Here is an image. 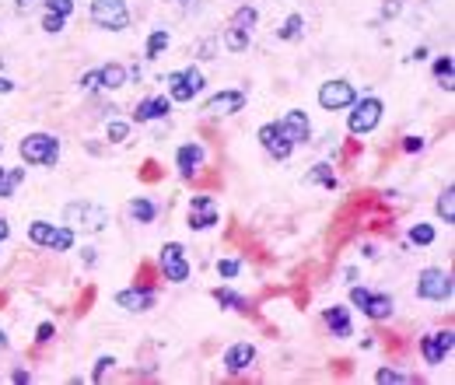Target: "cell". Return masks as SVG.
I'll list each match as a JSON object with an SVG mask.
<instances>
[{"label":"cell","mask_w":455,"mask_h":385,"mask_svg":"<svg viewBox=\"0 0 455 385\" xmlns=\"http://www.w3.org/2000/svg\"><path fill=\"white\" fill-rule=\"evenodd\" d=\"M113 364H116V357H113V354L98 357V361H95V371H91V379H95V382H102V379H105V375L113 371Z\"/></svg>","instance_id":"836d02e7"},{"label":"cell","mask_w":455,"mask_h":385,"mask_svg":"<svg viewBox=\"0 0 455 385\" xmlns=\"http://www.w3.org/2000/svg\"><path fill=\"white\" fill-rule=\"evenodd\" d=\"M18 154H21L25 165H49L53 169L60 162V137H53V133H28L21 140Z\"/></svg>","instance_id":"6da1fadb"},{"label":"cell","mask_w":455,"mask_h":385,"mask_svg":"<svg viewBox=\"0 0 455 385\" xmlns=\"http://www.w3.org/2000/svg\"><path fill=\"white\" fill-rule=\"evenodd\" d=\"M301 32H305V14H298V11H294V14H288V18H284V25L277 28V36H281L284 43L301 39Z\"/></svg>","instance_id":"484cf974"},{"label":"cell","mask_w":455,"mask_h":385,"mask_svg":"<svg viewBox=\"0 0 455 385\" xmlns=\"http://www.w3.org/2000/svg\"><path fill=\"white\" fill-rule=\"evenodd\" d=\"M91 21L98 28L123 32V28H130V7H126V0H91Z\"/></svg>","instance_id":"277c9868"},{"label":"cell","mask_w":455,"mask_h":385,"mask_svg":"<svg viewBox=\"0 0 455 385\" xmlns=\"http://www.w3.org/2000/svg\"><path fill=\"white\" fill-rule=\"evenodd\" d=\"M326 326H330L333 337H340V340L354 337V326H350V312H347L343 305H330V308H326Z\"/></svg>","instance_id":"ffe728a7"},{"label":"cell","mask_w":455,"mask_h":385,"mask_svg":"<svg viewBox=\"0 0 455 385\" xmlns=\"http://www.w3.org/2000/svg\"><path fill=\"white\" fill-rule=\"evenodd\" d=\"M410 242L431 246V242H434V228H431V224H414V228H410Z\"/></svg>","instance_id":"1f68e13d"},{"label":"cell","mask_w":455,"mask_h":385,"mask_svg":"<svg viewBox=\"0 0 455 385\" xmlns=\"http://www.w3.org/2000/svg\"><path fill=\"white\" fill-rule=\"evenodd\" d=\"M105 133H109V140H113V144H123L126 137H130V123H120V120H113Z\"/></svg>","instance_id":"d590c367"},{"label":"cell","mask_w":455,"mask_h":385,"mask_svg":"<svg viewBox=\"0 0 455 385\" xmlns=\"http://www.w3.org/2000/svg\"><path fill=\"white\" fill-rule=\"evenodd\" d=\"M130 217L137 221V224H151L155 217H158V204H151L147 196H137V200H130Z\"/></svg>","instance_id":"7402d4cb"},{"label":"cell","mask_w":455,"mask_h":385,"mask_svg":"<svg viewBox=\"0 0 455 385\" xmlns=\"http://www.w3.org/2000/svg\"><path fill=\"white\" fill-rule=\"evenodd\" d=\"M375 382H378V385H399V382H414V379H410V375H403V371H396V368H378Z\"/></svg>","instance_id":"4dcf8cb0"},{"label":"cell","mask_w":455,"mask_h":385,"mask_svg":"<svg viewBox=\"0 0 455 385\" xmlns=\"http://www.w3.org/2000/svg\"><path fill=\"white\" fill-rule=\"evenodd\" d=\"M168 43H172V36H168L165 28H155L151 39H147V60H158V56L168 49Z\"/></svg>","instance_id":"4316f807"},{"label":"cell","mask_w":455,"mask_h":385,"mask_svg":"<svg viewBox=\"0 0 455 385\" xmlns=\"http://www.w3.org/2000/svg\"><path fill=\"white\" fill-rule=\"evenodd\" d=\"M53 337H56V329H53V322H42L39 329H36V340H39V343H49V340H53Z\"/></svg>","instance_id":"f35d334b"},{"label":"cell","mask_w":455,"mask_h":385,"mask_svg":"<svg viewBox=\"0 0 455 385\" xmlns=\"http://www.w3.org/2000/svg\"><path fill=\"white\" fill-rule=\"evenodd\" d=\"M452 350H455L452 329H434V333H427L424 343H420V354H424L427 364H441L445 357H452Z\"/></svg>","instance_id":"8fae6325"},{"label":"cell","mask_w":455,"mask_h":385,"mask_svg":"<svg viewBox=\"0 0 455 385\" xmlns=\"http://www.w3.org/2000/svg\"><path fill=\"white\" fill-rule=\"evenodd\" d=\"M246 109V91H217L207 98V116H231V112H242Z\"/></svg>","instance_id":"5bb4252c"},{"label":"cell","mask_w":455,"mask_h":385,"mask_svg":"<svg viewBox=\"0 0 455 385\" xmlns=\"http://www.w3.org/2000/svg\"><path fill=\"white\" fill-rule=\"evenodd\" d=\"M277 123L284 127V133L291 137V144H305V140L312 137V123H308V116H305L301 109L284 112V120H277Z\"/></svg>","instance_id":"ac0fdd59"},{"label":"cell","mask_w":455,"mask_h":385,"mask_svg":"<svg viewBox=\"0 0 455 385\" xmlns=\"http://www.w3.org/2000/svg\"><path fill=\"white\" fill-rule=\"evenodd\" d=\"M168 112H172V98H165V95H151V98L137 102V109H133V123H151V120H165Z\"/></svg>","instance_id":"2e32d148"},{"label":"cell","mask_w":455,"mask_h":385,"mask_svg":"<svg viewBox=\"0 0 455 385\" xmlns=\"http://www.w3.org/2000/svg\"><path fill=\"white\" fill-rule=\"evenodd\" d=\"M63 217H67V224H81L84 231H102L109 224V211L98 204H67Z\"/></svg>","instance_id":"ba28073f"},{"label":"cell","mask_w":455,"mask_h":385,"mask_svg":"<svg viewBox=\"0 0 455 385\" xmlns=\"http://www.w3.org/2000/svg\"><path fill=\"white\" fill-rule=\"evenodd\" d=\"M252 361H256V347H252V343H231V347L224 350V368H228L231 375L249 371Z\"/></svg>","instance_id":"e0dca14e"},{"label":"cell","mask_w":455,"mask_h":385,"mask_svg":"<svg viewBox=\"0 0 455 385\" xmlns=\"http://www.w3.org/2000/svg\"><path fill=\"white\" fill-rule=\"evenodd\" d=\"M28 238L42 246V249H53V253H70L74 249V231L67 224H49V221H32L28 224Z\"/></svg>","instance_id":"7a4b0ae2"},{"label":"cell","mask_w":455,"mask_h":385,"mask_svg":"<svg viewBox=\"0 0 455 385\" xmlns=\"http://www.w3.org/2000/svg\"><path fill=\"white\" fill-rule=\"evenodd\" d=\"M452 273L449 270H438V266H427L417 280V295L424 301H449L452 298Z\"/></svg>","instance_id":"8992f818"},{"label":"cell","mask_w":455,"mask_h":385,"mask_svg":"<svg viewBox=\"0 0 455 385\" xmlns=\"http://www.w3.org/2000/svg\"><path fill=\"white\" fill-rule=\"evenodd\" d=\"M63 21H67V18H60V14H49V11H46V18H42V28H46L49 36H56V32H63Z\"/></svg>","instance_id":"8d00e7d4"},{"label":"cell","mask_w":455,"mask_h":385,"mask_svg":"<svg viewBox=\"0 0 455 385\" xmlns=\"http://www.w3.org/2000/svg\"><path fill=\"white\" fill-rule=\"evenodd\" d=\"M438 217H445V224H455V186H445V193L438 196Z\"/></svg>","instance_id":"83f0119b"},{"label":"cell","mask_w":455,"mask_h":385,"mask_svg":"<svg viewBox=\"0 0 455 385\" xmlns=\"http://www.w3.org/2000/svg\"><path fill=\"white\" fill-rule=\"evenodd\" d=\"M239 270H242V263H239V259H217V273H221L224 280H235V277H239Z\"/></svg>","instance_id":"d6a6232c"},{"label":"cell","mask_w":455,"mask_h":385,"mask_svg":"<svg viewBox=\"0 0 455 385\" xmlns=\"http://www.w3.org/2000/svg\"><path fill=\"white\" fill-rule=\"evenodd\" d=\"M354 98H357V91H354L350 81H326V85L319 88V105H323L326 112L350 109V105H354Z\"/></svg>","instance_id":"30bf717a"},{"label":"cell","mask_w":455,"mask_h":385,"mask_svg":"<svg viewBox=\"0 0 455 385\" xmlns=\"http://www.w3.org/2000/svg\"><path fill=\"white\" fill-rule=\"evenodd\" d=\"M368 295H372V291H365V288H350V305H357V308L365 312V305H368Z\"/></svg>","instance_id":"74e56055"},{"label":"cell","mask_w":455,"mask_h":385,"mask_svg":"<svg viewBox=\"0 0 455 385\" xmlns=\"http://www.w3.org/2000/svg\"><path fill=\"white\" fill-rule=\"evenodd\" d=\"M7 235H11V224H7V217H0V242H7Z\"/></svg>","instance_id":"b9f144b4"},{"label":"cell","mask_w":455,"mask_h":385,"mask_svg":"<svg viewBox=\"0 0 455 385\" xmlns=\"http://www.w3.org/2000/svg\"><path fill=\"white\" fill-rule=\"evenodd\" d=\"M256 21H259V11H256V7H239V11L231 14L228 28H224V46H228L231 53H242V49H249V39H252Z\"/></svg>","instance_id":"3957f363"},{"label":"cell","mask_w":455,"mask_h":385,"mask_svg":"<svg viewBox=\"0 0 455 385\" xmlns=\"http://www.w3.org/2000/svg\"><path fill=\"white\" fill-rule=\"evenodd\" d=\"M98 88V70H88L81 78V91H95Z\"/></svg>","instance_id":"60d3db41"},{"label":"cell","mask_w":455,"mask_h":385,"mask_svg":"<svg viewBox=\"0 0 455 385\" xmlns=\"http://www.w3.org/2000/svg\"><path fill=\"white\" fill-rule=\"evenodd\" d=\"M392 298L389 295H368V305H365V315L368 319H375V322H382V319H389L392 315Z\"/></svg>","instance_id":"603a6c76"},{"label":"cell","mask_w":455,"mask_h":385,"mask_svg":"<svg viewBox=\"0 0 455 385\" xmlns=\"http://www.w3.org/2000/svg\"><path fill=\"white\" fill-rule=\"evenodd\" d=\"M200 91H204V74L197 67H186V70H172L168 74V98L172 102H193Z\"/></svg>","instance_id":"52a82bcc"},{"label":"cell","mask_w":455,"mask_h":385,"mask_svg":"<svg viewBox=\"0 0 455 385\" xmlns=\"http://www.w3.org/2000/svg\"><path fill=\"white\" fill-rule=\"evenodd\" d=\"M354 112H350V120H347V127H350V133H372L378 123H382V112H385V105H382V98H375V95H368V98H354V105H350Z\"/></svg>","instance_id":"5b68a950"},{"label":"cell","mask_w":455,"mask_h":385,"mask_svg":"<svg viewBox=\"0 0 455 385\" xmlns=\"http://www.w3.org/2000/svg\"><path fill=\"white\" fill-rule=\"evenodd\" d=\"M214 301L224 305V308H239V312H246V305H249V301L242 298V295H235L231 288H217V291H214Z\"/></svg>","instance_id":"f546056e"},{"label":"cell","mask_w":455,"mask_h":385,"mask_svg":"<svg viewBox=\"0 0 455 385\" xmlns=\"http://www.w3.org/2000/svg\"><path fill=\"white\" fill-rule=\"evenodd\" d=\"M403 151H407V154H420V151H424V140H420V137H407V140H403Z\"/></svg>","instance_id":"ab89813d"},{"label":"cell","mask_w":455,"mask_h":385,"mask_svg":"<svg viewBox=\"0 0 455 385\" xmlns=\"http://www.w3.org/2000/svg\"><path fill=\"white\" fill-rule=\"evenodd\" d=\"M126 67L123 63H105V67H98V88H105V91H116V88L126 85Z\"/></svg>","instance_id":"44dd1931"},{"label":"cell","mask_w":455,"mask_h":385,"mask_svg":"<svg viewBox=\"0 0 455 385\" xmlns=\"http://www.w3.org/2000/svg\"><path fill=\"white\" fill-rule=\"evenodd\" d=\"M434 81L445 88V91L455 88V60L452 56H438V60H434Z\"/></svg>","instance_id":"cb8c5ba5"},{"label":"cell","mask_w":455,"mask_h":385,"mask_svg":"<svg viewBox=\"0 0 455 385\" xmlns=\"http://www.w3.org/2000/svg\"><path fill=\"white\" fill-rule=\"evenodd\" d=\"M116 305L126 312H147V308H155V291L151 288H126L116 295Z\"/></svg>","instance_id":"d6986e66"},{"label":"cell","mask_w":455,"mask_h":385,"mask_svg":"<svg viewBox=\"0 0 455 385\" xmlns=\"http://www.w3.org/2000/svg\"><path fill=\"white\" fill-rule=\"evenodd\" d=\"M256 137H259L263 151H266L270 158H277V162H288L291 151H294V144H291V137L284 133V127H281V123H263Z\"/></svg>","instance_id":"9c48e42d"},{"label":"cell","mask_w":455,"mask_h":385,"mask_svg":"<svg viewBox=\"0 0 455 385\" xmlns=\"http://www.w3.org/2000/svg\"><path fill=\"white\" fill-rule=\"evenodd\" d=\"M308 182H319V186H326V189H336V172L323 162V165H312V172H308Z\"/></svg>","instance_id":"f1b7e54d"},{"label":"cell","mask_w":455,"mask_h":385,"mask_svg":"<svg viewBox=\"0 0 455 385\" xmlns=\"http://www.w3.org/2000/svg\"><path fill=\"white\" fill-rule=\"evenodd\" d=\"M25 182V169H4L0 165V196H14V189Z\"/></svg>","instance_id":"d4e9b609"},{"label":"cell","mask_w":455,"mask_h":385,"mask_svg":"<svg viewBox=\"0 0 455 385\" xmlns=\"http://www.w3.org/2000/svg\"><path fill=\"white\" fill-rule=\"evenodd\" d=\"M46 11L60 14V18H70L74 14V0H46Z\"/></svg>","instance_id":"e575fe53"},{"label":"cell","mask_w":455,"mask_h":385,"mask_svg":"<svg viewBox=\"0 0 455 385\" xmlns=\"http://www.w3.org/2000/svg\"><path fill=\"white\" fill-rule=\"evenodd\" d=\"M217 204L210 200V196H193V204H189V228L193 231H207L217 224Z\"/></svg>","instance_id":"9a60e30c"},{"label":"cell","mask_w":455,"mask_h":385,"mask_svg":"<svg viewBox=\"0 0 455 385\" xmlns=\"http://www.w3.org/2000/svg\"><path fill=\"white\" fill-rule=\"evenodd\" d=\"M0 350H7V337H4V329H0Z\"/></svg>","instance_id":"ee69618b"},{"label":"cell","mask_w":455,"mask_h":385,"mask_svg":"<svg viewBox=\"0 0 455 385\" xmlns=\"http://www.w3.org/2000/svg\"><path fill=\"white\" fill-rule=\"evenodd\" d=\"M14 91V81H7V78H0V95H11Z\"/></svg>","instance_id":"7bdbcfd3"},{"label":"cell","mask_w":455,"mask_h":385,"mask_svg":"<svg viewBox=\"0 0 455 385\" xmlns=\"http://www.w3.org/2000/svg\"><path fill=\"white\" fill-rule=\"evenodd\" d=\"M162 273H165V280H172V284H182V280H189V263H186V249H182L179 242H168L165 249H162Z\"/></svg>","instance_id":"7c38bea8"},{"label":"cell","mask_w":455,"mask_h":385,"mask_svg":"<svg viewBox=\"0 0 455 385\" xmlns=\"http://www.w3.org/2000/svg\"><path fill=\"white\" fill-rule=\"evenodd\" d=\"M204 162H207V151H204V144H197V140L182 144L179 154H175V165H179V175H182V179H193L197 172L204 169Z\"/></svg>","instance_id":"4fadbf2b"}]
</instances>
